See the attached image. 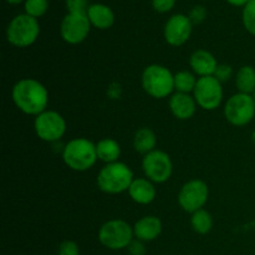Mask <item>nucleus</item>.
Here are the masks:
<instances>
[{"label":"nucleus","mask_w":255,"mask_h":255,"mask_svg":"<svg viewBox=\"0 0 255 255\" xmlns=\"http://www.w3.org/2000/svg\"><path fill=\"white\" fill-rule=\"evenodd\" d=\"M11 97L15 106L21 112L37 116L46 111L49 92L46 87L35 79H22L14 85Z\"/></svg>","instance_id":"nucleus-1"},{"label":"nucleus","mask_w":255,"mask_h":255,"mask_svg":"<svg viewBox=\"0 0 255 255\" xmlns=\"http://www.w3.org/2000/svg\"><path fill=\"white\" fill-rule=\"evenodd\" d=\"M133 179L132 169L124 162L117 161L102 167L97 176V186L104 193L119 194L128 191Z\"/></svg>","instance_id":"nucleus-2"},{"label":"nucleus","mask_w":255,"mask_h":255,"mask_svg":"<svg viewBox=\"0 0 255 255\" xmlns=\"http://www.w3.org/2000/svg\"><path fill=\"white\" fill-rule=\"evenodd\" d=\"M65 164L72 171L84 172L91 168L99 159L96 144L87 138H74L62 152Z\"/></svg>","instance_id":"nucleus-3"},{"label":"nucleus","mask_w":255,"mask_h":255,"mask_svg":"<svg viewBox=\"0 0 255 255\" xmlns=\"http://www.w3.org/2000/svg\"><path fill=\"white\" fill-rule=\"evenodd\" d=\"M142 87L153 99H164L174 90V75L162 65L153 64L142 72Z\"/></svg>","instance_id":"nucleus-4"},{"label":"nucleus","mask_w":255,"mask_h":255,"mask_svg":"<svg viewBox=\"0 0 255 255\" xmlns=\"http://www.w3.org/2000/svg\"><path fill=\"white\" fill-rule=\"evenodd\" d=\"M133 237V227L122 219H111L102 224L99 231L100 243L111 251L128 248Z\"/></svg>","instance_id":"nucleus-5"},{"label":"nucleus","mask_w":255,"mask_h":255,"mask_svg":"<svg viewBox=\"0 0 255 255\" xmlns=\"http://www.w3.org/2000/svg\"><path fill=\"white\" fill-rule=\"evenodd\" d=\"M40 26L35 17L27 14L17 15L6 29V39L16 47H27L36 41Z\"/></svg>","instance_id":"nucleus-6"},{"label":"nucleus","mask_w":255,"mask_h":255,"mask_svg":"<svg viewBox=\"0 0 255 255\" xmlns=\"http://www.w3.org/2000/svg\"><path fill=\"white\" fill-rule=\"evenodd\" d=\"M224 116L233 126H246L255 116V100L252 95H233L224 106Z\"/></svg>","instance_id":"nucleus-7"},{"label":"nucleus","mask_w":255,"mask_h":255,"mask_svg":"<svg viewBox=\"0 0 255 255\" xmlns=\"http://www.w3.org/2000/svg\"><path fill=\"white\" fill-rule=\"evenodd\" d=\"M193 97L201 109H218L223 100V87L222 82L216 76L199 77L193 91Z\"/></svg>","instance_id":"nucleus-8"},{"label":"nucleus","mask_w":255,"mask_h":255,"mask_svg":"<svg viewBox=\"0 0 255 255\" xmlns=\"http://www.w3.org/2000/svg\"><path fill=\"white\" fill-rule=\"evenodd\" d=\"M142 168L147 178L153 183H164L168 181L173 172V164L168 154L159 149L144 154Z\"/></svg>","instance_id":"nucleus-9"},{"label":"nucleus","mask_w":255,"mask_h":255,"mask_svg":"<svg viewBox=\"0 0 255 255\" xmlns=\"http://www.w3.org/2000/svg\"><path fill=\"white\" fill-rule=\"evenodd\" d=\"M37 137L45 142H56L66 132L65 119L56 111H44L34 121Z\"/></svg>","instance_id":"nucleus-10"},{"label":"nucleus","mask_w":255,"mask_h":255,"mask_svg":"<svg viewBox=\"0 0 255 255\" xmlns=\"http://www.w3.org/2000/svg\"><path fill=\"white\" fill-rule=\"evenodd\" d=\"M209 197V189L206 182L201 179H192L181 188L178 194V203L183 211L194 213L203 208Z\"/></svg>","instance_id":"nucleus-11"},{"label":"nucleus","mask_w":255,"mask_h":255,"mask_svg":"<svg viewBox=\"0 0 255 255\" xmlns=\"http://www.w3.org/2000/svg\"><path fill=\"white\" fill-rule=\"evenodd\" d=\"M90 22L87 14H72L69 12L64 17L60 26V34L66 42L72 45L80 44L90 32Z\"/></svg>","instance_id":"nucleus-12"},{"label":"nucleus","mask_w":255,"mask_h":255,"mask_svg":"<svg viewBox=\"0 0 255 255\" xmlns=\"http://www.w3.org/2000/svg\"><path fill=\"white\" fill-rule=\"evenodd\" d=\"M192 34V21L182 14L173 15L164 27V39L172 46H181L188 41Z\"/></svg>","instance_id":"nucleus-13"},{"label":"nucleus","mask_w":255,"mask_h":255,"mask_svg":"<svg viewBox=\"0 0 255 255\" xmlns=\"http://www.w3.org/2000/svg\"><path fill=\"white\" fill-rule=\"evenodd\" d=\"M189 66L194 74L199 75V77L214 76L218 69V62L216 57L207 50H197L189 59Z\"/></svg>","instance_id":"nucleus-14"},{"label":"nucleus","mask_w":255,"mask_h":255,"mask_svg":"<svg viewBox=\"0 0 255 255\" xmlns=\"http://www.w3.org/2000/svg\"><path fill=\"white\" fill-rule=\"evenodd\" d=\"M162 233L161 219L154 216H146L136 222L133 226V234L137 241L152 242Z\"/></svg>","instance_id":"nucleus-15"},{"label":"nucleus","mask_w":255,"mask_h":255,"mask_svg":"<svg viewBox=\"0 0 255 255\" xmlns=\"http://www.w3.org/2000/svg\"><path fill=\"white\" fill-rule=\"evenodd\" d=\"M197 102L194 97H192L189 94H177L172 95L169 99V109L173 114L174 117L178 120H189L196 114Z\"/></svg>","instance_id":"nucleus-16"},{"label":"nucleus","mask_w":255,"mask_h":255,"mask_svg":"<svg viewBox=\"0 0 255 255\" xmlns=\"http://www.w3.org/2000/svg\"><path fill=\"white\" fill-rule=\"evenodd\" d=\"M128 194L138 204H149L156 198V188L148 178H136L128 188Z\"/></svg>","instance_id":"nucleus-17"},{"label":"nucleus","mask_w":255,"mask_h":255,"mask_svg":"<svg viewBox=\"0 0 255 255\" xmlns=\"http://www.w3.org/2000/svg\"><path fill=\"white\" fill-rule=\"evenodd\" d=\"M87 16L90 22L97 29H109L114 25L115 15L109 6L102 4H94L89 6Z\"/></svg>","instance_id":"nucleus-18"},{"label":"nucleus","mask_w":255,"mask_h":255,"mask_svg":"<svg viewBox=\"0 0 255 255\" xmlns=\"http://www.w3.org/2000/svg\"><path fill=\"white\" fill-rule=\"evenodd\" d=\"M157 144V138L154 132L148 127H142L138 128L133 137V147L138 153L147 154L149 152L154 151V147Z\"/></svg>","instance_id":"nucleus-19"},{"label":"nucleus","mask_w":255,"mask_h":255,"mask_svg":"<svg viewBox=\"0 0 255 255\" xmlns=\"http://www.w3.org/2000/svg\"><path fill=\"white\" fill-rule=\"evenodd\" d=\"M97 157L102 162L106 163H114L119 161L121 156V147L119 142L112 138H104L96 143Z\"/></svg>","instance_id":"nucleus-20"},{"label":"nucleus","mask_w":255,"mask_h":255,"mask_svg":"<svg viewBox=\"0 0 255 255\" xmlns=\"http://www.w3.org/2000/svg\"><path fill=\"white\" fill-rule=\"evenodd\" d=\"M236 86L242 94L252 95L255 91V69L253 66H242L236 75Z\"/></svg>","instance_id":"nucleus-21"},{"label":"nucleus","mask_w":255,"mask_h":255,"mask_svg":"<svg viewBox=\"0 0 255 255\" xmlns=\"http://www.w3.org/2000/svg\"><path fill=\"white\" fill-rule=\"evenodd\" d=\"M191 226L196 233L207 234L211 232L212 227H213V218L207 211L199 209V211L192 213Z\"/></svg>","instance_id":"nucleus-22"},{"label":"nucleus","mask_w":255,"mask_h":255,"mask_svg":"<svg viewBox=\"0 0 255 255\" xmlns=\"http://www.w3.org/2000/svg\"><path fill=\"white\" fill-rule=\"evenodd\" d=\"M197 81L198 79H196L192 72L179 71L174 75V90H177V92H182V94H191L194 91Z\"/></svg>","instance_id":"nucleus-23"},{"label":"nucleus","mask_w":255,"mask_h":255,"mask_svg":"<svg viewBox=\"0 0 255 255\" xmlns=\"http://www.w3.org/2000/svg\"><path fill=\"white\" fill-rule=\"evenodd\" d=\"M49 2L47 0H26L25 2V11L32 17H39L46 12Z\"/></svg>","instance_id":"nucleus-24"},{"label":"nucleus","mask_w":255,"mask_h":255,"mask_svg":"<svg viewBox=\"0 0 255 255\" xmlns=\"http://www.w3.org/2000/svg\"><path fill=\"white\" fill-rule=\"evenodd\" d=\"M243 22L246 29L255 35V0H251L244 7Z\"/></svg>","instance_id":"nucleus-25"},{"label":"nucleus","mask_w":255,"mask_h":255,"mask_svg":"<svg viewBox=\"0 0 255 255\" xmlns=\"http://www.w3.org/2000/svg\"><path fill=\"white\" fill-rule=\"evenodd\" d=\"M66 6L72 14H87V0H66Z\"/></svg>","instance_id":"nucleus-26"},{"label":"nucleus","mask_w":255,"mask_h":255,"mask_svg":"<svg viewBox=\"0 0 255 255\" xmlns=\"http://www.w3.org/2000/svg\"><path fill=\"white\" fill-rule=\"evenodd\" d=\"M59 255H80V249L75 242L65 241L60 244Z\"/></svg>","instance_id":"nucleus-27"},{"label":"nucleus","mask_w":255,"mask_h":255,"mask_svg":"<svg viewBox=\"0 0 255 255\" xmlns=\"http://www.w3.org/2000/svg\"><path fill=\"white\" fill-rule=\"evenodd\" d=\"M214 76L221 82L227 81L232 76V67L229 65H218V69H217Z\"/></svg>","instance_id":"nucleus-28"},{"label":"nucleus","mask_w":255,"mask_h":255,"mask_svg":"<svg viewBox=\"0 0 255 255\" xmlns=\"http://www.w3.org/2000/svg\"><path fill=\"white\" fill-rule=\"evenodd\" d=\"M153 7L159 12L169 11L174 6V0H153Z\"/></svg>","instance_id":"nucleus-29"},{"label":"nucleus","mask_w":255,"mask_h":255,"mask_svg":"<svg viewBox=\"0 0 255 255\" xmlns=\"http://www.w3.org/2000/svg\"><path fill=\"white\" fill-rule=\"evenodd\" d=\"M204 16H206V10H204V7L197 6L192 10L189 19H191V21L194 22V24H198V22L203 21Z\"/></svg>","instance_id":"nucleus-30"},{"label":"nucleus","mask_w":255,"mask_h":255,"mask_svg":"<svg viewBox=\"0 0 255 255\" xmlns=\"http://www.w3.org/2000/svg\"><path fill=\"white\" fill-rule=\"evenodd\" d=\"M129 254L131 255H144L146 249H144L143 243L141 241H133L128 247Z\"/></svg>","instance_id":"nucleus-31"},{"label":"nucleus","mask_w":255,"mask_h":255,"mask_svg":"<svg viewBox=\"0 0 255 255\" xmlns=\"http://www.w3.org/2000/svg\"><path fill=\"white\" fill-rule=\"evenodd\" d=\"M251 0H228L229 4L236 5V6H242V5H247Z\"/></svg>","instance_id":"nucleus-32"},{"label":"nucleus","mask_w":255,"mask_h":255,"mask_svg":"<svg viewBox=\"0 0 255 255\" xmlns=\"http://www.w3.org/2000/svg\"><path fill=\"white\" fill-rule=\"evenodd\" d=\"M7 2H10V4H17V2L22 1V0H6Z\"/></svg>","instance_id":"nucleus-33"},{"label":"nucleus","mask_w":255,"mask_h":255,"mask_svg":"<svg viewBox=\"0 0 255 255\" xmlns=\"http://www.w3.org/2000/svg\"><path fill=\"white\" fill-rule=\"evenodd\" d=\"M253 97H254V100H255V91H254V94H253Z\"/></svg>","instance_id":"nucleus-34"}]
</instances>
